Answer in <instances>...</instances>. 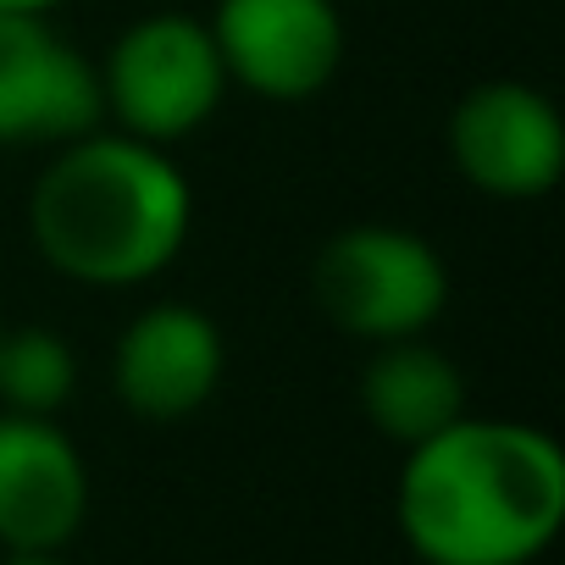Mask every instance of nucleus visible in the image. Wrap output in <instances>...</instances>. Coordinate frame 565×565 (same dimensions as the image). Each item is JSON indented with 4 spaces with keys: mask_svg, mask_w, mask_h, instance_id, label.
<instances>
[{
    "mask_svg": "<svg viewBox=\"0 0 565 565\" xmlns=\"http://www.w3.org/2000/svg\"><path fill=\"white\" fill-rule=\"evenodd\" d=\"M222 366H227L222 328L205 311L167 300V306H145L122 328L111 350V388L139 422L167 427V422H189L216 399Z\"/></svg>",
    "mask_w": 565,
    "mask_h": 565,
    "instance_id": "nucleus-7",
    "label": "nucleus"
},
{
    "mask_svg": "<svg viewBox=\"0 0 565 565\" xmlns=\"http://www.w3.org/2000/svg\"><path fill=\"white\" fill-rule=\"evenodd\" d=\"M0 565H67V554L62 548H7Z\"/></svg>",
    "mask_w": 565,
    "mask_h": 565,
    "instance_id": "nucleus-12",
    "label": "nucleus"
},
{
    "mask_svg": "<svg viewBox=\"0 0 565 565\" xmlns=\"http://www.w3.org/2000/svg\"><path fill=\"white\" fill-rule=\"evenodd\" d=\"M311 295L339 333L361 344H394L422 339L444 317L449 271L422 233L394 222H355L322 244Z\"/></svg>",
    "mask_w": 565,
    "mask_h": 565,
    "instance_id": "nucleus-3",
    "label": "nucleus"
},
{
    "mask_svg": "<svg viewBox=\"0 0 565 565\" xmlns=\"http://www.w3.org/2000/svg\"><path fill=\"white\" fill-rule=\"evenodd\" d=\"M100 122L95 62L45 18H0V145H67Z\"/></svg>",
    "mask_w": 565,
    "mask_h": 565,
    "instance_id": "nucleus-8",
    "label": "nucleus"
},
{
    "mask_svg": "<svg viewBox=\"0 0 565 565\" xmlns=\"http://www.w3.org/2000/svg\"><path fill=\"white\" fill-rule=\"evenodd\" d=\"M361 411L372 433L411 449L466 416V377L427 339H394L377 344L361 372Z\"/></svg>",
    "mask_w": 565,
    "mask_h": 565,
    "instance_id": "nucleus-10",
    "label": "nucleus"
},
{
    "mask_svg": "<svg viewBox=\"0 0 565 565\" xmlns=\"http://www.w3.org/2000/svg\"><path fill=\"white\" fill-rule=\"evenodd\" d=\"M67 0H0V18H51Z\"/></svg>",
    "mask_w": 565,
    "mask_h": 565,
    "instance_id": "nucleus-13",
    "label": "nucleus"
},
{
    "mask_svg": "<svg viewBox=\"0 0 565 565\" xmlns=\"http://www.w3.org/2000/svg\"><path fill=\"white\" fill-rule=\"evenodd\" d=\"M194 227V189L167 145L89 128L56 145L29 189L40 260L84 289H139L161 277Z\"/></svg>",
    "mask_w": 565,
    "mask_h": 565,
    "instance_id": "nucleus-2",
    "label": "nucleus"
},
{
    "mask_svg": "<svg viewBox=\"0 0 565 565\" xmlns=\"http://www.w3.org/2000/svg\"><path fill=\"white\" fill-rule=\"evenodd\" d=\"M100 73V106L106 117L150 145H178L194 128L211 122V111L227 95L222 56L211 45V29L189 12H150L128 23Z\"/></svg>",
    "mask_w": 565,
    "mask_h": 565,
    "instance_id": "nucleus-4",
    "label": "nucleus"
},
{
    "mask_svg": "<svg viewBox=\"0 0 565 565\" xmlns=\"http://www.w3.org/2000/svg\"><path fill=\"white\" fill-rule=\"evenodd\" d=\"M394 521L422 565H537L565 526V449L510 416H460L405 449Z\"/></svg>",
    "mask_w": 565,
    "mask_h": 565,
    "instance_id": "nucleus-1",
    "label": "nucleus"
},
{
    "mask_svg": "<svg viewBox=\"0 0 565 565\" xmlns=\"http://www.w3.org/2000/svg\"><path fill=\"white\" fill-rule=\"evenodd\" d=\"M211 45L227 89H249L271 106L317 100L344 67V12L333 0H216Z\"/></svg>",
    "mask_w": 565,
    "mask_h": 565,
    "instance_id": "nucleus-5",
    "label": "nucleus"
},
{
    "mask_svg": "<svg viewBox=\"0 0 565 565\" xmlns=\"http://www.w3.org/2000/svg\"><path fill=\"white\" fill-rule=\"evenodd\" d=\"M0 333H7V322H0Z\"/></svg>",
    "mask_w": 565,
    "mask_h": 565,
    "instance_id": "nucleus-14",
    "label": "nucleus"
},
{
    "mask_svg": "<svg viewBox=\"0 0 565 565\" xmlns=\"http://www.w3.org/2000/svg\"><path fill=\"white\" fill-rule=\"evenodd\" d=\"M89 521V466L56 416L0 411V548H67Z\"/></svg>",
    "mask_w": 565,
    "mask_h": 565,
    "instance_id": "nucleus-9",
    "label": "nucleus"
},
{
    "mask_svg": "<svg viewBox=\"0 0 565 565\" xmlns=\"http://www.w3.org/2000/svg\"><path fill=\"white\" fill-rule=\"evenodd\" d=\"M449 161L488 200H537L565 172L559 106L515 78L477 84L449 117Z\"/></svg>",
    "mask_w": 565,
    "mask_h": 565,
    "instance_id": "nucleus-6",
    "label": "nucleus"
},
{
    "mask_svg": "<svg viewBox=\"0 0 565 565\" xmlns=\"http://www.w3.org/2000/svg\"><path fill=\"white\" fill-rule=\"evenodd\" d=\"M73 388H78V361L62 333H51V328L0 333V411L62 416Z\"/></svg>",
    "mask_w": 565,
    "mask_h": 565,
    "instance_id": "nucleus-11",
    "label": "nucleus"
}]
</instances>
